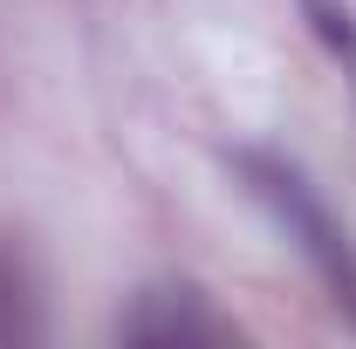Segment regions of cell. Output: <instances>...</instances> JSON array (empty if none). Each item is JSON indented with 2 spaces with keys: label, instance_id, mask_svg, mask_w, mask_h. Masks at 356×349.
<instances>
[{
  "label": "cell",
  "instance_id": "cell-1",
  "mask_svg": "<svg viewBox=\"0 0 356 349\" xmlns=\"http://www.w3.org/2000/svg\"><path fill=\"white\" fill-rule=\"evenodd\" d=\"M233 165H240V178H247V192L274 213V226L295 240V254L322 274L336 315L356 329V240H350V226L322 206V192L309 185V172L288 165L281 151H254V144H247V151H233Z\"/></svg>",
  "mask_w": 356,
  "mask_h": 349
},
{
  "label": "cell",
  "instance_id": "cell-2",
  "mask_svg": "<svg viewBox=\"0 0 356 349\" xmlns=\"http://www.w3.org/2000/svg\"><path fill=\"white\" fill-rule=\"evenodd\" d=\"M124 343H233L240 329L206 308L199 288H144L137 308L117 322Z\"/></svg>",
  "mask_w": 356,
  "mask_h": 349
},
{
  "label": "cell",
  "instance_id": "cell-3",
  "mask_svg": "<svg viewBox=\"0 0 356 349\" xmlns=\"http://www.w3.org/2000/svg\"><path fill=\"white\" fill-rule=\"evenodd\" d=\"M302 14H309L315 42L336 55V69H343V83H350V96H356V14L343 0H302Z\"/></svg>",
  "mask_w": 356,
  "mask_h": 349
},
{
  "label": "cell",
  "instance_id": "cell-4",
  "mask_svg": "<svg viewBox=\"0 0 356 349\" xmlns=\"http://www.w3.org/2000/svg\"><path fill=\"white\" fill-rule=\"evenodd\" d=\"M42 322H35V295L21 281V267L0 254V343H28Z\"/></svg>",
  "mask_w": 356,
  "mask_h": 349
}]
</instances>
